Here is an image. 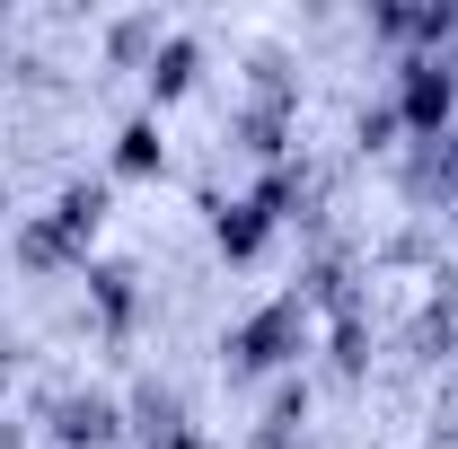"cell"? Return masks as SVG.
I'll return each instance as SVG.
<instances>
[{
	"label": "cell",
	"mask_w": 458,
	"mask_h": 449,
	"mask_svg": "<svg viewBox=\"0 0 458 449\" xmlns=\"http://www.w3.org/2000/svg\"><path fill=\"white\" fill-rule=\"evenodd\" d=\"M300 335H309V326H300V300H274V309L238 335V361H247V370H274V361L300 352Z\"/></svg>",
	"instance_id": "cell-1"
},
{
	"label": "cell",
	"mask_w": 458,
	"mask_h": 449,
	"mask_svg": "<svg viewBox=\"0 0 458 449\" xmlns=\"http://www.w3.org/2000/svg\"><path fill=\"white\" fill-rule=\"evenodd\" d=\"M450 97H458L450 62H405V89H397V106H405V123H414V132H441Z\"/></svg>",
	"instance_id": "cell-2"
},
{
	"label": "cell",
	"mask_w": 458,
	"mask_h": 449,
	"mask_svg": "<svg viewBox=\"0 0 458 449\" xmlns=\"http://www.w3.org/2000/svg\"><path fill=\"white\" fill-rule=\"evenodd\" d=\"M274 203H283V185H274V194H256V203H238V212H221V247H229V256H256V247H265Z\"/></svg>",
	"instance_id": "cell-3"
},
{
	"label": "cell",
	"mask_w": 458,
	"mask_h": 449,
	"mask_svg": "<svg viewBox=\"0 0 458 449\" xmlns=\"http://www.w3.org/2000/svg\"><path fill=\"white\" fill-rule=\"evenodd\" d=\"M185 80H194V45H168V54L150 62V89H159V97H176Z\"/></svg>",
	"instance_id": "cell-4"
},
{
	"label": "cell",
	"mask_w": 458,
	"mask_h": 449,
	"mask_svg": "<svg viewBox=\"0 0 458 449\" xmlns=\"http://www.w3.org/2000/svg\"><path fill=\"white\" fill-rule=\"evenodd\" d=\"M150 159H159V132L132 123V132H123V168H150Z\"/></svg>",
	"instance_id": "cell-5"
}]
</instances>
